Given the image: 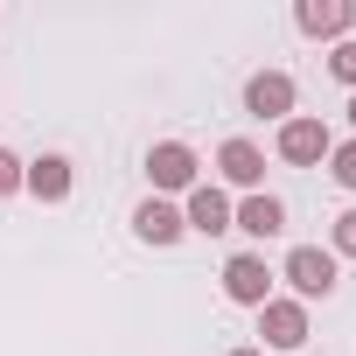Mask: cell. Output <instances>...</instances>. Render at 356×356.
Masks as SVG:
<instances>
[{"instance_id":"6da1fadb","label":"cell","mask_w":356,"mask_h":356,"mask_svg":"<svg viewBox=\"0 0 356 356\" xmlns=\"http://www.w3.org/2000/svg\"><path fill=\"white\" fill-rule=\"evenodd\" d=\"M280 280H286V300H328L335 286H342V259L328 252V245H293L286 259H280Z\"/></svg>"},{"instance_id":"7a4b0ae2","label":"cell","mask_w":356,"mask_h":356,"mask_svg":"<svg viewBox=\"0 0 356 356\" xmlns=\"http://www.w3.org/2000/svg\"><path fill=\"white\" fill-rule=\"evenodd\" d=\"M147 182H154V196H189L196 182H203V154L189 147V140H154L147 147Z\"/></svg>"},{"instance_id":"3957f363","label":"cell","mask_w":356,"mask_h":356,"mask_svg":"<svg viewBox=\"0 0 356 356\" xmlns=\"http://www.w3.org/2000/svg\"><path fill=\"white\" fill-rule=\"evenodd\" d=\"M217 280H224V300H231V307H252V314H259V307L273 300V286H280V273L266 266V252H231Z\"/></svg>"},{"instance_id":"277c9868","label":"cell","mask_w":356,"mask_h":356,"mask_svg":"<svg viewBox=\"0 0 356 356\" xmlns=\"http://www.w3.org/2000/svg\"><path fill=\"white\" fill-rule=\"evenodd\" d=\"M328 147H335V133H328V119H314V112H293V119L273 133V154H280L286 168H321Z\"/></svg>"},{"instance_id":"5b68a950","label":"cell","mask_w":356,"mask_h":356,"mask_svg":"<svg viewBox=\"0 0 356 356\" xmlns=\"http://www.w3.org/2000/svg\"><path fill=\"white\" fill-rule=\"evenodd\" d=\"M217 189H224V196H231V189H238V196H259V189H266V147H259V140L231 133V140L217 147Z\"/></svg>"},{"instance_id":"8992f818","label":"cell","mask_w":356,"mask_h":356,"mask_svg":"<svg viewBox=\"0 0 356 356\" xmlns=\"http://www.w3.org/2000/svg\"><path fill=\"white\" fill-rule=\"evenodd\" d=\"M293 105H300L293 70H252V77H245V112H252V119L286 126V119H293Z\"/></svg>"},{"instance_id":"52a82bcc","label":"cell","mask_w":356,"mask_h":356,"mask_svg":"<svg viewBox=\"0 0 356 356\" xmlns=\"http://www.w3.org/2000/svg\"><path fill=\"white\" fill-rule=\"evenodd\" d=\"M259 349H286V356H300V349H307V307L286 300V293H273V300L259 307Z\"/></svg>"},{"instance_id":"ba28073f","label":"cell","mask_w":356,"mask_h":356,"mask_svg":"<svg viewBox=\"0 0 356 356\" xmlns=\"http://www.w3.org/2000/svg\"><path fill=\"white\" fill-rule=\"evenodd\" d=\"M293 29L307 35V42H349V29H356V8L349 0H293Z\"/></svg>"},{"instance_id":"9c48e42d","label":"cell","mask_w":356,"mask_h":356,"mask_svg":"<svg viewBox=\"0 0 356 356\" xmlns=\"http://www.w3.org/2000/svg\"><path fill=\"white\" fill-rule=\"evenodd\" d=\"M133 238H140V245H154V252L182 245V238H189V224H182V203H168V196H147V203L133 210Z\"/></svg>"},{"instance_id":"30bf717a","label":"cell","mask_w":356,"mask_h":356,"mask_svg":"<svg viewBox=\"0 0 356 356\" xmlns=\"http://www.w3.org/2000/svg\"><path fill=\"white\" fill-rule=\"evenodd\" d=\"M231 231H245L252 245H266V238H280V231H286V203H280L273 189L238 196V203H231Z\"/></svg>"},{"instance_id":"8fae6325","label":"cell","mask_w":356,"mask_h":356,"mask_svg":"<svg viewBox=\"0 0 356 356\" xmlns=\"http://www.w3.org/2000/svg\"><path fill=\"white\" fill-rule=\"evenodd\" d=\"M70 189H77L70 154H35L29 175H22V196H35V203H70Z\"/></svg>"},{"instance_id":"7c38bea8","label":"cell","mask_w":356,"mask_h":356,"mask_svg":"<svg viewBox=\"0 0 356 356\" xmlns=\"http://www.w3.org/2000/svg\"><path fill=\"white\" fill-rule=\"evenodd\" d=\"M182 224H189L196 238H224V231H231V196H224L217 182H196V189L182 196Z\"/></svg>"},{"instance_id":"4fadbf2b","label":"cell","mask_w":356,"mask_h":356,"mask_svg":"<svg viewBox=\"0 0 356 356\" xmlns=\"http://www.w3.org/2000/svg\"><path fill=\"white\" fill-rule=\"evenodd\" d=\"M321 168H328V182H335V189H349V196H356V140H335Z\"/></svg>"},{"instance_id":"5bb4252c","label":"cell","mask_w":356,"mask_h":356,"mask_svg":"<svg viewBox=\"0 0 356 356\" xmlns=\"http://www.w3.org/2000/svg\"><path fill=\"white\" fill-rule=\"evenodd\" d=\"M328 252H335V259H356V203L328 224Z\"/></svg>"},{"instance_id":"9a60e30c","label":"cell","mask_w":356,"mask_h":356,"mask_svg":"<svg viewBox=\"0 0 356 356\" xmlns=\"http://www.w3.org/2000/svg\"><path fill=\"white\" fill-rule=\"evenodd\" d=\"M22 175H29V161H22L15 147H0V203H8V196H22Z\"/></svg>"},{"instance_id":"2e32d148","label":"cell","mask_w":356,"mask_h":356,"mask_svg":"<svg viewBox=\"0 0 356 356\" xmlns=\"http://www.w3.org/2000/svg\"><path fill=\"white\" fill-rule=\"evenodd\" d=\"M328 77H335L342 91H356V42H335V49H328Z\"/></svg>"},{"instance_id":"e0dca14e","label":"cell","mask_w":356,"mask_h":356,"mask_svg":"<svg viewBox=\"0 0 356 356\" xmlns=\"http://www.w3.org/2000/svg\"><path fill=\"white\" fill-rule=\"evenodd\" d=\"M342 119H349V140H356V91H349V105H342Z\"/></svg>"},{"instance_id":"ac0fdd59","label":"cell","mask_w":356,"mask_h":356,"mask_svg":"<svg viewBox=\"0 0 356 356\" xmlns=\"http://www.w3.org/2000/svg\"><path fill=\"white\" fill-rule=\"evenodd\" d=\"M231 356H266V349H259V342H245V349H231Z\"/></svg>"},{"instance_id":"d6986e66","label":"cell","mask_w":356,"mask_h":356,"mask_svg":"<svg viewBox=\"0 0 356 356\" xmlns=\"http://www.w3.org/2000/svg\"><path fill=\"white\" fill-rule=\"evenodd\" d=\"M300 356H314V349H300Z\"/></svg>"}]
</instances>
